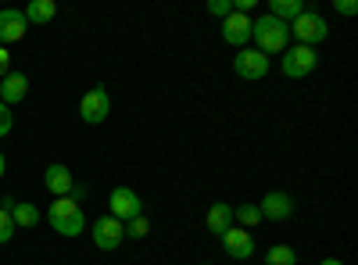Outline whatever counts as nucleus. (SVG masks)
<instances>
[{"label":"nucleus","mask_w":358,"mask_h":265,"mask_svg":"<svg viewBox=\"0 0 358 265\" xmlns=\"http://www.w3.org/2000/svg\"><path fill=\"white\" fill-rule=\"evenodd\" d=\"M43 187L54 194V197H72V187H76V180H72V172H69V165H47V172H43Z\"/></svg>","instance_id":"4468645a"},{"label":"nucleus","mask_w":358,"mask_h":265,"mask_svg":"<svg viewBox=\"0 0 358 265\" xmlns=\"http://www.w3.org/2000/svg\"><path fill=\"white\" fill-rule=\"evenodd\" d=\"M280 69H283L287 79H305L319 69V54H315V47H301V43L287 47L283 57H280Z\"/></svg>","instance_id":"20e7f679"},{"label":"nucleus","mask_w":358,"mask_h":265,"mask_svg":"<svg viewBox=\"0 0 358 265\" xmlns=\"http://www.w3.org/2000/svg\"><path fill=\"white\" fill-rule=\"evenodd\" d=\"M287 29H290V36H297V43H301V47H315V43H322L326 36H330V25H326V18L319 11L297 15Z\"/></svg>","instance_id":"7ed1b4c3"},{"label":"nucleus","mask_w":358,"mask_h":265,"mask_svg":"<svg viewBox=\"0 0 358 265\" xmlns=\"http://www.w3.org/2000/svg\"><path fill=\"white\" fill-rule=\"evenodd\" d=\"M334 8H337L341 15H348V18L358 15V4H355V0H334Z\"/></svg>","instance_id":"393cba45"},{"label":"nucleus","mask_w":358,"mask_h":265,"mask_svg":"<svg viewBox=\"0 0 358 265\" xmlns=\"http://www.w3.org/2000/svg\"><path fill=\"white\" fill-rule=\"evenodd\" d=\"M258 212H262V219H268V222H283V219L294 215V197L283 194V190H268V194L258 201Z\"/></svg>","instance_id":"1a4fd4ad"},{"label":"nucleus","mask_w":358,"mask_h":265,"mask_svg":"<svg viewBox=\"0 0 358 265\" xmlns=\"http://www.w3.org/2000/svg\"><path fill=\"white\" fill-rule=\"evenodd\" d=\"M265 265H297V255H294V248H287V244H276V248H268V255H265Z\"/></svg>","instance_id":"aec40b11"},{"label":"nucleus","mask_w":358,"mask_h":265,"mask_svg":"<svg viewBox=\"0 0 358 265\" xmlns=\"http://www.w3.org/2000/svg\"><path fill=\"white\" fill-rule=\"evenodd\" d=\"M201 265H212V262H201Z\"/></svg>","instance_id":"c85d7f7f"},{"label":"nucleus","mask_w":358,"mask_h":265,"mask_svg":"<svg viewBox=\"0 0 358 265\" xmlns=\"http://www.w3.org/2000/svg\"><path fill=\"white\" fill-rule=\"evenodd\" d=\"M29 94V79L22 72H8L4 79H0V104H18L22 97Z\"/></svg>","instance_id":"2eb2a0df"},{"label":"nucleus","mask_w":358,"mask_h":265,"mask_svg":"<svg viewBox=\"0 0 358 265\" xmlns=\"http://www.w3.org/2000/svg\"><path fill=\"white\" fill-rule=\"evenodd\" d=\"M108 208H111V215H115L118 222H129V219L143 215V201H140V194L129 190V187H115L111 197H108Z\"/></svg>","instance_id":"0eeeda50"},{"label":"nucleus","mask_w":358,"mask_h":265,"mask_svg":"<svg viewBox=\"0 0 358 265\" xmlns=\"http://www.w3.org/2000/svg\"><path fill=\"white\" fill-rule=\"evenodd\" d=\"M90 237H94V244H97L101 251H115L118 244L126 241V226L118 222L115 215H101L94 226H90Z\"/></svg>","instance_id":"6e6552de"},{"label":"nucleus","mask_w":358,"mask_h":265,"mask_svg":"<svg viewBox=\"0 0 358 265\" xmlns=\"http://www.w3.org/2000/svg\"><path fill=\"white\" fill-rule=\"evenodd\" d=\"M4 172H8V162H4V151H0V180H4Z\"/></svg>","instance_id":"bb28decb"},{"label":"nucleus","mask_w":358,"mask_h":265,"mask_svg":"<svg viewBox=\"0 0 358 265\" xmlns=\"http://www.w3.org/2000/svg\"><path fill=\"white\" fill-rule=\"evenodd\" d=\"M204 226H208V233H215V237H222V233L233 226V204L215 201L212 208H208V215H204Z\"/></svg>","instance_id":"dca6fc26"},{"label":"nucleus","mask_w":358,"mask_h":265,"mask_svg":"<svg viewBox=\"0 0 358 265\" xmlns=\"http://www.w3.org/2000/svg\"><path fill=\"white\" fill-rule=\"evenodd\" d=\"M47 219H50V229L62 233V237H79V233H86V215L79 208V201H72V197L50 201Z\"/></svg>","instance_id":"f03ea898"},{"label":"nucleus","mask_w":358,"mask_h":265,"mask_svg":"<svg viewBox=\"0 0 358 265\" xmlns=\"http://www.w3.org/2000/svg\"><path fill=\"white\" fill-rule=\"evenodd\" d=\"M297 265H301V262H297Z\"/></svg>","instance_id":"c756f323"},{"label":"nucleus","mask_w":358,"mask_h":265,"mask_svg":"<svg viewBox=\"0 0 358 265\" xmlns=\"http://www.w3.org/2000/svg\"><path fill=\"white\" fill-rule=\"evenodd\" d=\"M222 40L229 43V47H248L251 43V15H229V18H222Z\"/></svg>","instance_id":"9d476101"},{"label":"nucleus","mask_w":358,"mask_h":265,"mask_svg":"<svg viewBox=\"0 0 358 265\" xmlns=\"http://www.w3.org/2000/svg\"><path fill=\"white\" fill-rule=\"evenodd\" d=\"M208 15L229 18V15H233V0H208Z\"/></svg>","instance_id":"4be33fe9"},{"label":"nucleus","mask_w":358,"mask_h":265,"mask_svg":"<svg viewBox=\"0 0 358 265\" xmlns=\"http://www.w3.org/2000/svg\"><path fill=\"white\" fill-rule=\"evenodd\" d=\"M126 226V237L129 241H143L147 233H151V222H147V215H136V219H129V222H122Z\"/></svg>","instance_id":"412c9836"},{"label":"nucleus","mask_w":358,"mask_h":265,"mask_svg":"<svg viewBox=\"0 0 358 265\" xmlns=\"http://www.w3.org/2000/svg\"><path fill=\"white\" fill-rule=\"evenodd\" d=\"M233 222H241V229H255L262 222L258 204H236V208H233Z\"/></svg>","instance_id":"6ab92c4d"},{"label":"nucleus","mask_w":358,"mask_h":265,"mask_svg":"<svg viewBox=\"0 0 358 265\" xmlns=\"http://www.w3.org/2000/svg\"><path fill=\"white\" fill-rule=\"evenodd\" d=\"M79 115H83V122L86 126H101L108 115H111V97L104 86H90V90L83 94L79 101Z\"/></svg>","instance_id":"39448f33"},{"label":"nucleus","mask_w":358,"mask_h":265,"mask_svg":"<svg viewBox=\"0 0 358 265\" xmlns=\"http://www.w3.org/2000/svg\"><path fill=\"white\" fill-rule=\"evenodd\" d=\"M222 248L229 251V258H251V255H255V237H251V229L229 226V229L222 233Z\"/></svg>","instance_id":"f8f14e48"},{"label":"nucleus","mask_w":358,"mask_h":265,"mask_svg":"<svg viewBox=\"0 0 358 265\" xmlns=\"http://www.w3.org/2000/svg\"><path fill=\"white\" fill-rule=\"evenodd\" d=\"M11 129H15V115L8 104H0V136H8Z\"/></svg>","instance_id":"b1692460"},{"label":"nucleus","mask_w":358,"mask_h":265,"mask_svg":"<svg viewBox=\"0 0 358 265\" xmlns=\"http://www.w3.org/2000/svg\"><path fill=\"white\" fill-rule=\"evenodd\" d=\"M8 215H11V222H15V229H29V226H36L40 222V208L36 204H29V201H15V197H4V204H0Z\"/></svg>","instance_id":"ddd939ff"},{"label":"nucleus","mask_w":358,"mask_h":265,"mask_svg":"<svg viewBox=\"0 0 358 265\" xmlns=\"http://www.w3.org/2000/svg\"><path fill=\"white\" fill-rule=\"evenodd\" d=\"M319 265H344V262H341V258H322Z\"/></svg>","instance_id":"cd10ccee"},{"label":"nucleus","mask_w":358,"mask_h":265,"mask_svg":"<svg viewBox=\"0 0 358 265\" xmlns=\"http://www.w3.org/2000/svg\"><path fill=\"white\" fill-rule=\"evenodd\" d=\"M308 8L301 4V0H268V15L273 18H280L283 25H290L297 15H305Z\"/></svg>","instance_id":"a211bd4d"},{"label":"nucleus","mask_w":358,"mask_h":265,"mask_svg":"<svg viewBox=\"0 0 358 265\" xmlns=\"http://www.w3.org/2000/svg\"><path fill=\"white\" fill-rule=\"evenodd\" d=\"M11 237H15V222H11V215L4 208H0V244H8Z\"/></svg>","instance_id":"5701e85b"},{"label":"nucleus","mask_w":358,"mask_h":265,"mask_svg":"<svg viewBox=\"0 0 358 265\" xmlns=\"http://www.w3.org/2000/svg\"><path fill=\"white\" fill-rule=\"evenodd\" d=\"M233 72L241 79H248V83H258V79L268 76V57L262 50H255V47H241L236 57H233Z\"/></svg>","instance_id":"423d86ee"},{"label":"nucleus","mask_w":358,"mask_h":265,"mask_svg":"<svg viewBox=\"0 0 358 265\" xmlns=\"http://www.w3.org/2000/svg\"><path fill=\"white\" fill-rule=\"evenodd\" d=\"M251 40H255V50H262L265 57L268 54H283L287 43H290V29L280 18H273V15H262V18L251 22Z\"/></svg>","instance_id":"f257e3e1"},{"label":"nucleus","mask_w":358,"mask_h":265,"mask_svg":"<svg viewBox=\"0 0 358 265\" xmlns=\"http://www.w3.org/2000/svg\"><path fill=\"white\" fill-rule=\"evenodd\" d=\"M25 29H29L25 15H22L18 8H4V11H0V47L18 43V40L25 36Z\"/></svg>","instance_id":"9b49d317"},{"label":"nucleus","mask_w":358,"mask_h":265,"mask_svg":"<svg viewBox=\"0 0 358 265\" xmlns=\"http://www.w3.org/2000/svg\"><path fill=\"white\" fill-rule=\"evenodd\" d=\"M8 72H11V54H8V47H0V79Z\"/></svg>","instance_id":"a878e982"},{"label":"nucleus","mask_w":358,"mask_h":265,"mask_svg":"<svg viewBox=\"0 0 358 265\" xmlns=\"http://www.w3.org/2000/svg\"><path fill=\"white\" fill-rule=\"evenodd\" d=\"M22 15H25L29 25H47L57 15V4H54V0H29V8Z\"/></svg>","instance_id":"f3484780"}]
</instances>
